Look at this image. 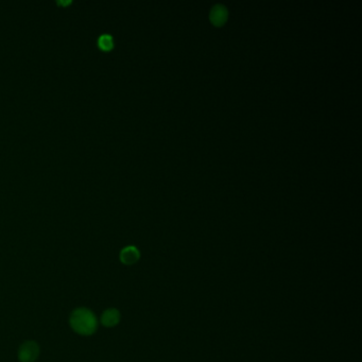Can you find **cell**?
Here are the masks:
<instances>
[{
    "label": "cell",
    "instance_id": "obj_3",
    "mask_svg": "<svg viewBox=\"0 0 362 362\" xmlns=\"http://www.w3.org/2000/svg\"><path fill=\"white\" fill-rule=\"evenodd\" d=\"M228 17V11L226 5L215 4L209 12V20L216 27H222L226 23Z\"/></svg>",
    "mask_w": 362,
    "mask_h": 362
},
{
    "label": "cell",
    "instance_id": "obj_4",
    "mask_svg": "<svg viewBox=\"0 0 362 362\" xmlns=\"http://www.w3.org/2000/svg\"><path fill=\"white\" fill-rule=\"evenodd\" d=\"M140 257V253L134 245H129L120 252V260L125 265H133L138 262Z\"/></svg>",
    "mask_w": 362,
    "mask_h": 362
},
{
    "label": "cell",
    "instance_id": "obj_6",
    "mask_svg": "<svg viewBox=\"0 0 362 362\" xmlns=\"http://www.w3.org/2000/svg\"><path fill=\"white\" fill-rule=\"evenodd\" d=\"M98 47L103 51H110L114 48V39L111 34H101L97 41Z\"/></svg>",
    "mask_w": 362,
    "mask_h": 362
},
{
    "label": "cell",
    "instance_id": "obj_5",
    "mask_svg": "<svg viewBox=\"0 0 362 362\" xmlns=\"http://www.w3.org/2000/svg\"><path fill=\"white\" fill-rule=\"evenodd\" d=\"M100 321L105 327H114L120 322V313L115 308L106 309L101 316Z\"/></svg>",
    "mask_w": 362,
    "mask_h": 362
},
{
    "label": "cell",
    "instance_id": "obj_2",
    "mask_svg": "<svg viewBox=\"0 0 362 362\" xmlns=\"http://www.w3.org/2000/svg\"><path fill=\"white\" fill-rule=\"evenodd\" d=\"M40 356V346L35 341H26L18 350L20 362H34Z\"/></svg>",
    "mask_w": 362,
    "mask_h": 362
},
{
    "label": "cell",
    "instance_id": "obj_1",
    "mask_svg": "<svg viewBox=\"0 0 362 362\" xmlns=\"http://www.w3.org/2000/svg\"><path fill=\"white\" fill-rule=\"evenodd\" d=\"M69 324L78 335L91 336L98 328L96 316L88 308H78L72 311Z\"/></svg>",
    "mask_w": 362,
    "mask_h": 362
},
{
    "label": "cell",
    "instance_id": "obj_7",
    "mask_svg": "<svg viewBox=\"0 0 362 362\" xmlns=\"http://www.w3.org/2000/svg\"><path fill=\"white\" fill-rule=\"evenodd\" d=\"M57 3H59V4H62V5H66V4L71 3V1H70V0H67V1H62V0H61V1H57Z\"/></svg>",
    "mask_w": 362,
    "mask_h": 362
}]
</instances>
